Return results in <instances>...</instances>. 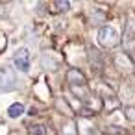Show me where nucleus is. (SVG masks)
<instances>
[{
    "mask_svg": "<svg viewBox=\"0 0 135 135\" xmlns=\"http://www.w3.org/2000/svg\"><path fill=\"white\" fill-rule=\"evenodd\" d=\"M98 43L102 48H113L115 45H118V30L113 24L102 26L98 32Z\"/></svg>",
    "mask_w": 135,
    "mask_h": 135,
    "instance_id": "f257e3e1",
    "label": "nucleus"
},
{
    "mask_svg": "<svg viewBox=\"0 0 135 135\" xmlns=\"http://www.w3.org/2000/svg\"><path fill=\"white\" fill-rule=\"evenodd\" d=\"M17 85V78L9 67L0 69V91H13Z\"/></svg>",
    "mask_w": 135,
    "mask_h": 135,
    "instance_id": "f03ea898",
    "label": "nucleus"
},
{
    "mask_svg": "<svg viewBox=\"0 0 135 135\" xmlns=\"http://www.w3.org/2000/svg\"><path fill=\"white\" fill-rule=\"evenodd\" d=\"M13 63H15V67H17L21 72H28V70H30V52H28L26 48L17 50L15 56H13Z\"/></svg>",
    "mask_w": 135,
    "mask_h": 135,
    "instance_id": "7ed1b4c3",
    "label": "nucleus"
},
{
    "mask_svg": "<svg viewBox=\"0 0 135 135\" xmlns=\"http://www.w3.org/2000/svg\"><path fill=\"white\" fill-rule=\"evenodd\" d=\"M124 46L126 48H133L135 46V17L128 19L126 32H124Z\"/></svg>",
    "mask_w": 135,
    "mask_h": 135,
    "instance_id": "20e7f679",
    "label": "nucleus"
},
{
    "mask_svg": "<svg viewBox=\"0 0 135 135\" xmlns=\"http://www.w3.org/2000/svg\"><path fill=\"white\" fill-rule=\"evenodd\" d=\"M69 81H70L74 93H78V94H81L80 89H85V85H87V81H85V78L80 70H70L69 72Z\"/></svg>",
    "mask_w": 135,
    "mask_h": 135,
    "instance_id": "39448f33",
    "label": "nucleus"
},
{
    "mask_svg": "<svg viewBox=\"0 0 135 135\" xmlns=\"http://www.w3.org/2000/svg\"><path fill=\"white\" fill-rule=\"evenodd\" d=\"M115 63L118 65V67H122V69H131L133 67V61L124 54V52H120V54H117V57H115Z\"/></svg>",
    "mask_w": 135,
    "mask_h": 135,
    "instance_id": "423d86ee",
    "label": "nucleus"
},
{
    "mask_svg": "<svg viewBox=\"0 0 135 135\" xmlns=\"http://www.w3.org/2000/svg\"><path fill=\"white\" fill-rule=\"evenodd\" d=\"M24 113V105L22 104H11L9 107H8V117H11V118H19L21 115Z\"/></svg>",
    "mask_w": 135,
    "mask_h": 135,
    "instance_id": "0eeeda50",
    "label": "nucleus"
},
{
    "mask_svg": "<svg viewBox=\"0 0 135 135\" xmlns=\"http://www.w3.org/2000/svg\"><path fill=\"white\" fill-rule=\"evenodd\" d=\"M30 131H32L33 135H45V133H46V129H45L43 124H32V126H30Z\"/></svg>",
    "mask_w": 135,
    "mask_h": 135,
    "instance_id": "6e6552de",
    "label": "nucleus"
},
{
    "mask_svg": "<svg viewBox=\"0 0 135 135\" xmlns=\"http://www.w3.org/2000/svg\"><path fill=\"white\" fill-rule=\"evenodd\" d=\"M105 102H107V107H109V109L118 107V100H117V98H105Z\"/></svg>",
    "mask_w": 135,
    "mask_h": 135,
    "instance_id": "1a4fd4ad",
    "label": "nucleus"
},
{
    "mask_svg": "<svg viewBox=\"0 0 135 135\" xmlns=\"http://www.w3.org/2000/svg\"><path fill=\"white\" fill-rule=\"evenodd\" d=\"M74 131H76V129H74V124H72V122H69V124H67V128H65V135H74Z\"/></svg>",
    "mask_w": 135,
    "mask_h": 135,
    "instance_id": "9d476101",
    "label": "nucleus"
},
{
    "mask_svg": "<svg viewBox=\"0 0 135 135\" xmlns=\"http://www.w3.org/2000/svg\"><path fill=\"white\" fill-rule=\"evenodd\" d=\"M126 117H129V120H135V109L133 107H128L126 109Z\"/></svg>",
    "mask_w": 135,
    "mask_h": 135,
    "instance_id": "9b49d317",
    "label": "nucleus"
},
{
    "mask_svg": "<svg viewBox=\"0 0 135 135\" xmlns=\"http://www.w3.org/2000/svg\"><path fill=\"white\" fill-rule=\"evenodd\" d=\"M56 9H69L67 2H56Z\"/></svg>",
    "mask_w": 135,
    "mask_h": 135,
    "instance_id": "f8f14e48",
    "label": "nucleus"
}]
</instances>
